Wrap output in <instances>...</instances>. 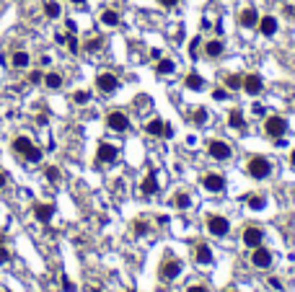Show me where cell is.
<instances>
[{
  "mask_svg": "<svg viewBox=\"0 0 295 292\" xmlns=\"http://www.w3.org/2000/svg\"><path fill=\"white\" fill-rule=\"evenodd\" d=\"M13 150L26 160V163H39L42 160V150L29 140V137H16L13 140Z\"/></svg>",
  "mask_w": 295,
  "mask_h": 292,
  "instance_id": "cell-1",
  "label": "cell"
},
{
  "mask_svg": "<svg viewBox=\"0 0 295 292\" xmlns=\"http://www.w3.org/2000/svg\"><path fill=\"white\" fill-rule=\"evenodd\" d=\"M264 132H267L272 140H279L285 132H287V119L285 116H267V122H264Z\"/></svg>",
  "mask_w": 295,
  "mask_h": 292,
  "instance_id": "cell-2",
  "label": "cell"
},
{
  "mask_svg": "<svg viewBox=\"0 0 295 292\" xmlns=\"http://www.w3.org/2000/svg\"><path fill=\"white\" fill-rule=\"evenodd\" d=\"M248 174H251L254 178H267L272 174V163L264 156H254L251 160H248Z\"/></svg>",
  "mask_w": 295,
  "mask_h": 292,
  "instance_id": "cell-3",
  "label": "cell"
},
{
  "mask_svg": "<svg viewBox=\"0 0 295 292\" xmlns=\"http://www.w3.org/2000/svg\"><path fill=\"white\" fill-rule=\"evenodd\" d=\"M207 230H210L215 238H223V236H228L230 222L223 218V214H210V218H207Z\"/></svg>",
  "mask_w": 295,
  "mask_h": 292,
  "instance_id": "cell-4",
  "label": "cell"
},
{
  "mask_svg": "<svg viewBox=\"0 0 295 292\" xmlns=\"http://www.w3.org/2000/svg\"><path fill=\"white\" fill-rule=\"evenodd\" d=\"M96 88L101 90V94H114V90L119 88V78H117L114 72H99Z\"/></svg>",
  "mask_w": 295,
  "mask_h": 292,
  "instance_id": "cell-5",
  "label": "cell"
},
{
  "mask_svg": "<svg viewBox=\"0 0 295 292\" xmlns=\"http://www.w3.org/2000/svg\"><path fill=\"white\" fill-rule=\"evenodd\" d=\"M106 127L114 130V132H127L130 119H127V114H122V112H112L106 116Z\"/></svg>",
  "mask_w": 295,
  "mask_h": 292,
  "instance_id": "cell-6",
  "label": "cell"
},
{
  "mask_svg": "<svg viewBox=\"0 0 295 292\" xmlns=\"http://www.w3.org/2000/svg\"><path fill=\"white\" fill-rule=\"evenodd\" d=\"M207 152H210L215 160H228V158H230V145L223 142V140H210Z\"/></svg>",
  "mask_w": 295,
  "mask_h": 292,
  "instance_id": "cell-7",
  "label": "cell"
},
{
  "mask_svg": "<svg viewBox=\"0 0 295 292\" xmlns=\"http://www.w3.org/2000/svg\"><path fill=\"white\" fill-rule=\"evenodd\" d=\"M248 96H259L261 90H264V80L259 78L256 72H251V75H243V86H241Z\"/></svg>",
  "mask_w": 295,
  "mask_h": 292,
  "instance_id": "cell-8",
  "label": "cell"
},
{
  "mask_svg": "<svg viewBox=\"0 0 295 292\" xmlns=\"http://www.w3.org/2000/svg\"><path fill=\"white\" fill-rule=\"evenodd\" d=\"M251 264H254L256 269H269V266H272V254L264 248V246H256L254 254H251Z\"/></svg>",
  "mask_w": 295,
  "mask_h": 292,
  "instance_id": "cell-9",
  "label": "cell"
},
{
  "mask_svg": "<svg viewBox=\"0 0 295 292\" xmlns=\"http://www.w3.org/2000/svg\"><path fill=\"white\" fill-rule=\"evenodd\" d=\"M202 186H205L207 192H212V194H220V192L225 189V176H220V174H207L205 178H202Z\"/></svg>",
  "mask_w": 295,
  "mask_h": 292,
  "instance_id": "cell-10",
  "label": "cell"
},
{
  "mask_svg": "<svg viewBox=\"0 0 295 292\" xmlns=\"http://www.w3.org/2000/svg\"><path fill=\"white\" fill-rule=\"evenodd\" d=\"M179 274H181V261L179 258H166L161 264V276L163 280H176Z\"/></svg>",
  "mask_w": 295,
  "mask_h": 292,
  "instance_id": "cell-11",
  "label": "cell"
},
{
  "mask_svg": "<svg viewBox=\"0 0 295 292\" xmlns=\"http://www.w3.org/2000/svg\"><path fill=\"white\" fill-rule=\"evenodd\" d=\"M145 132L153 137H171V127L163 124V119H150L145 124Z\"/></svg>",
  "mask_w": 295,
  "mask_h": 292,
  "instance_id": "cell-12",
  "label": "cell"
},
{
  "mask_svg": "<svg viewBox=\"0 0 295 292\" xmlns=\"http://www.w3.org/2000/svg\"><path fill=\"white\" fill-rule=\"evenodd\" d=\"M194 256H197V264H202V266L212 264V251H210V246L202 243V240H197V246H194Z\"/></svg>",
  "mask_w": 295,
  "mask_h": 292,
  "instance_id": "cell-13",
  "label": "cell"
},
{
  "mask_svg": "<svg viewBox=\"0 0 295 292\" xmlns=\"http://www.w3.org/2000/svg\"><path fill=\"white\" fill-rule=\"evenodd\" d=\"M96 160L99 163H114L117 160V148L109 145V142H101L99 145V152H96Z\"/></svg>",
  "mask_w": 295,
  "mask_h": 292,
  "instance_id": "cell-14",
  "label": "cell"
},
{
  "mask_svg": "<svg viewBox=\"0 0 295 292\" xmlns=\"http://www.w3.org/2000/svg\"><path fill=\"white\" fill-rule=\"evenodd\" d=\"M261 240H264V233L259 228H246L243 230V243L248 246V248H256V246H261Z\"/></svg>",
  "mask_w": 295,
  "mask_h": 292,
  "instance_id": "cell-15",
  "label": "cell"
},
{
  "mask_svg": "<svg viewBox=\"0 0 295 292\" xmlns=\"http://www.w3.org/2000/svg\"><path fill=\"white\" fill-rule=\"evenodd\" d=\"M238 24H241L243 28H254V26L259 24V13H256L254 8H243L241 16H238Z\"/></svg>",
  "mask_w": 295,
  "mask_h": 292,
  "instance_id": "cell-16",
  "label": "cell"
},
{
  "mask_svg": "<svg viewBox=\"0 0 295 292\" xmlns=\"http://www.w3.org/2000/svg\"><path fill=\"white\" fill-rule=\"evenodd\" d=\"M256 26H259V32H261L264 36H274V32H277V18H274V16H261Z\"/></svg>",
  "mask_w": 295,
  "mask_h": 292,
  "instance_id": "cell-17",
  "label": "cell"
},
{
  "mask_svg": "<svg viewBox=\"0 0 295 292\" xmlns=\"http://www.w3.org/2000/svg\"><path fill=\"white\" fill-rule=\"evenodd\" d=\"M140 192H143L145 196L158 194V178H155V174H148V176L143 178V184H140Z\"/></svg>",
  "mask_w": 295,
  "mask_h": 292,
  "instance_id": "cell-18",
  "label": "cell"
},
{
  "mask_svg": "<svg viewBox=\"0 0 295 292\" xmlns=\"http://www.w3.org/2000/svg\"><path fill=\"white\" fill-rule=\"evenodd\" d=\"M34 214H37V220L39 222H50L52 220V214H55V207L52 204H34Z\"/></svg>",
  "mask_w": 295,
  "mask_h": 292,
  "instance_id": "cell-19",
  "label": "cell"
},
{
  "mask_svg": "<svg viewBox=\"0 0 295 292\" xmlns=\"http://www.w3.org/2000/svg\"><path fill=\"white\" fill-rule=\"evenodd\" d=\"M223 52H225V44H223L220 39H210V42L205 44V54L212 57V60H215V57H220Z\"/></svg>",
  "mask_w": 295,
  "mask_h": 292,
  "instance_id": "cell-20",
  "label": "cell"
},
{
  "mask_svg": "<svg viewBox=\"0 0 295 292\" xmlns=\"http://www.w3.org/2000/svg\"><path fill=\"white\" fill-rule=\"evenodd\" d=\"M171 204H174L176 210H189V207H192V196L184 194V192H179V194L171 196Z\"/></svg>",
  "mask_w": 295,
  "mask_h": 292,
  "instance_id": "cell-21",
  "label": "cell"
},
{
  "mask_svg": "<svg viewBox=\"0 0 295 292\" xmlns=\"http://www.w3.org/2000/svg\"><path fill=\"white\" fill-rule=\"evenodd\" d=\"M228 124H230L233 130L243 132V130H246V119H243V114H241V112H230V114H228Z\"/></svg>",
  "mask_w": 295,
  "mask_h": 292,
  "instance_id": "cell-22",
  "label": "cell"
},
{
  "mask_svg": "<svg viewBox=\"0 0 295 292\" xmlns=\"http://www.w3.org/2000/svg\"><path fill=\"white\" fill-rule=\"evenodd\" d=\"M184 86L192 88V90H202V88H205V80H202V75L189 72V75H186V80H184Z\"/></svg>",
  "mask_w": 295,
  "mask_h": 292,
  "instance_id": "cell-23",
  "label": "cell"
},
{
  "mask_svg": "<svg viewBox=\"0 0 295 292\" xmlns=\"http://www.w3.org/2000/svg\"><path fill=\"white\" fill-rule=\"evenodd\" d=\"M44 16H47V18H60V16H62L60 3H55V0H47V3H44Z\"/></svg>",
  "mask_w": 295,
  "mask_h": 292,
  "instance_id": "cell-24",
  "label": "cell"
},
{
  "mask_svg": "<svg viewBox=\"0 0 295 292\" xmlns=\"http://www.w3.org/2000/svg\"><path fill=\"white\" fill-rule=\"evenodd\" d=\"M44 86L52 88V90L62 88V75H60V72H47V75H44Z\"/></svg>",
  "mask_w": 295,
  "mask_h": 292,
  "instance_id": "cell-25",
  "label": "cell"
},
{
  "mask_svg": "<svg viewBox=\"0 0 295 292\" xmlns=\"http://www.w3.org/2000/svg\"><path fill=\"white\" fill-rule=\"evenodd\" d=\"M101 24L104 26H119V13L117 10H104L101 13Z\"/></svg>",
  "mask_w": 295,
  "mask_h": 292,
  "instance_id": "cell-26",
  "label": "cell"
},
{
  "mask_svg": "<svg viewBox=\"0 0 295 292\" xmlns=\"http://www.w3.org/2000/svg\"><path fill=\"white\" fill-rule=\"evenodd\" d=\"M241 86H243V75H225V88L238 90Z\"/></svg>",
  "mask_w": 295,
  "mask_h": 292,
  "instance_id": "cell-27",
  "label": "cell"
},
{
  "mask_svg": "<svg viewBox=\"0 0 295 292\" xmlns=\"http://www.w3.org/2000/svg\"><path fill=\"white\" fill-rule=\"evenodd\" d=\"M155 70H158V75H168V72H174V70H176V65L171 62V60H161Z\"/></svg>",
  "mask_w": 295,
  "mask_h": 292,
  "instance_id": "cell-28",
  "label": "cell"
},
{
  "mask_svg": "<svg viewBox=\"0 0 295 292\" xmlns=\"http://www.w3.org/2000/svg\"><path fill=\"white\" fill-rule=\"evenodd\" d=\"M101 44H104L101 36H91V39L86 42V52H99V50H101Z\"/></svg>",
  "mask_w": 295,
  "mask_h": 292,
  "instance_id": "cell-29",
  "label": "cell"
},
{
  "mask_svg": "<svg viewBox=\"0 0 295 292\" xmlns=\"http://www.w3.org/2000/svg\"><path fill=\"white\" fill-rule=\"evenodd\" d=\"M29 65V54L21 50V52H16L13 54V68H26Z\"/></svg>",
  "mask_w": 295,
  "mask_h": 292,
  "instance_id": "cell-30",
  "label": "cell"
},
{
  "mask_svg": "<svg viewBox=\"0 0 295 292\" xmlns=\"http://www.w3.org/2000/svg\"><path fill=\"white\" fill-rule=\"evenodd\" d=\"M264 204H267V199H264L261 194L259 196H248V207L251 210H264Z\"/></svg>",
  "mask_w": 295,
  "mask_h": 292,
  "instance_id": "cell-31",
  "label": "cell"
},
{
  "mask_svg": "<svg viewBox=\"0 0 295 292\" xmlns=\"http://www.w3.org/2000/svg\"><path fill=\"white\" fill-rule=\"evenodd\" d=\"M88 98H91L88 90H75V94H73V101L75 104H88Z\"/></svg>",
  "mask_w": 295,
  "mask_h": 292,
  "instance_id": "cell-32",
  "label": "cell"
},
{
  "mask_svg": "<svg viewBox=\"0 0 295 292\" xmlns=\"http://www.w3.org/2000/svg\"><path fill=\"white\" fill-rule=\"evenodd\" d=\"M44 176H47V181H52V184H57V181H60V171H57L55 166H50V168H47V171H44Z\"/></svg>",
  "mask_w": 295,
  "mask_h": 292,
  "instance_id": "cell-33",
  "label": "cell"
},
{
  "mask_svg": "<svg viewBox=\"0 0 295 292\" xmlns=\"http://www.w3.org/2000/svg\"><path fill=\"white\" fill-rule=\"evenodd\" d=\"M148 230H150V228H148L145 220H137V222H135V236H145Z\"/></svg>",
  "mask_w": 295,
  "mask_h": 292,
  "instance_id": "cell-34",
  "label": "cell"
},
{
  "mask_svg": "<svg viewBox=\"0 0 295 292\" xmlns=\"http://www.w3.org/2000/svg\"><path fill=\"white\" fill-rule=\"evenodd\" d=\"M192 119L197 122V124H205V122H207V112H205V109H197V112L192 114Z\"/></svg>",
  "mask_w": 295,
  "mask_h": 292,
  "instance_id": "cell-35",
  "label": "cell"
},
{
  "mask_svg": "<svg viewBox=\"0 0 295 292\" xmlns=\"http://www.w3.org/2000/svg\"><path fill=\"white\" fill-rule=\"evenodd\" d=\"M65 44H68L70 52H78V50H81V47H78V39H75V36H65Z\"/></svg>",
  "mask_w": 295,
  "mask_h": 292,
  "instance_id": "cell-36",
  "label": "cell"
},
{
  "mask_svg": "<svg viewBox=\"0 0 295 292\" xmlns=\"http://www.w3.org/2000/svg\"><path fill=\"white\" fill-rule=\"evenodd\" d=\"M11 261V254H8V248L6 246H0V264H8Z\"/></svg>",
  "mask_w": 295,
  "mask_h": 292,
  "instance_id": "cell-37",
  "label": "cell"
},
{
  "mask_svg": "<svg viewBox=\"0 0 295 292\" xmlns=\"http://www.w3.org/2000/svg\"><path fill=\"white\" fill-rule=\"evenodd\" d=\"M199 42H202V39H199V36H194V39H192V44H189V54H192V57H194V54H197V50H199Z\"/></svg>",
  "mask_w": 295,
  "mask_h": 292,
  "instance_id": "cell-38",
  "label": "cell"
},
{
  "mask_svg": "<svg viewBox=\"0 0 295 292\" xmlns=\"http://www.w3.org/2000/svg\"><path fill=\"white\" fill-rule=\"evenodd\" d=\"M62 290H65V292H75V284L68 280V276H62Z\"/></svg>",
  "mask_w": 295,
  "mask_h": 292,
  "instance_id": "cell-39",
  "label": "cell"
},
{
  "mask_svg": "<svg viewBox=\"0 0 295 292\" xmlns=\"http://www.w3.org/2000/svg\"><path fill=\"white\" fill-rule=\"evenodd\" d=\"M42 80H44L42 72H29V83H42Z\"/></svg>",
  "mask_w": 295,
  "mask_h": 292,
  "instance_id": "cell-40",
  "label": "cell"
},
{
  "mask_svg": "<svg viewBox=\"0 0 295 292\" xmlns=\"http://www.w3.org/2000/svg\"><path fill=\"white\" fill-rule=\"evenodd\" d=\"M212 96H215L217 101H223V98L228 96V90H225V88H217V90H215V94H212Z\"/></svg>",
  "mask_w": 295,
  "mask_h": 292,
  "instance_id": "cell-41",
  "label": "cell"
},
{
  "mask_svg": "<svg viewBox=\"0 0 295 292\" xmlns=\"http://www.w3.org/2000/svg\"><path fill=\"white\" fill-rule=\"evenodd\" d=\"M8 186V176H6V171H0V192H3Z\"/></svg>",
  "mask_w": 295,
  "mask_h": 292,
  "instance_id": "cell-42",
  "label": "cell"
},
{
  "mask_svg": "<svg viewBox=\"0 0 295 292\" xmlns=\"http://www.w3.org/2000/svg\"><path fill=\"white\" fill-rule=\"evenodd\" d=\"M158 3H161L163 8H174V6L179 3V0H158Z\"/></svg>",
  "mask_w": 295,
  "mask_h": 292,
  "instance_id": "cell-43",
  "label": "cell"
},
{
  "mask_svg": "<svg viewBox=\"0 0 295 292\" xmlns=\"http://www.w3.org/2000/svg\"><path fill=\"white\" fill-rule=\"evenodd\" d=\"M186 292H207V287H202V284H192Z\"/></svg>",
  "mask_w": 295,
  "mask_h": 292,
  "instance_id": "cell-44",
  "label": "cell"
},
{
  "mask_svg": "<svg viewBox=\"0 0 295 292\" xmlns=\"http://www.w3.org/2000/svg\"><path fill=\"white\" fill-rule=\"evenodd\" d=\"M269 284H272L274 290H279V287H282V284H279V280H274V276H272V280H269Z\"/></svg>",
  "mask_w": 295,
  "mask_h": 292,
  "instance_id": "cell-45",
  "label": "cell"
},
{
  "mask_svg": "<svg viewBox=\"0 0 295 292\" xmlns=\"http://www.w3.org/2000/svg\"><path fill=\"white\" fill-rule=\"evenodd\" d=\"M70 3H73V6H83V3H86V0H70Z\"/></svg>",
  "mask_w": 295,
  "mask_h": 292,
  "instance_id": "cell-46",
  "label": "cell"
},
{
  "mask_svg": "<svg viewBox=\"0 0 295 292\" xmlns=\"http://www.w3.org/2000/svg\"><path fill=\"white\" fill-rule=\"evenodd\" d=\"M290 163H292V166H295V150H292V152H290Z\"/></svg>",
  "mask_w": 295,
  "mask_h": 292,
  "instance_id": "cell-47",
  "label": "cell"
},
{
  "mask_svg": "<svg viewBox=\"0 0 295 292\" xmlns=\"http://www.w3.org/2000/svg\"><path fill=\"white\" fill-rule=\"evenodd\" d=\"M0 246H6V236L3 233H0Z\"/></svg>",
  "mask_w": 295,
  "mask_h": 292,
  "instance_id": "cell-48",
  "label": "cell"
},
{
  "mask_svg": "<svg viewBox=\"0 0 295 292\" xmlns=\"http://www.w3.org/2000/svg\"><path fill=\"white\" fill-rule=\"evenodd\" d=\"M0 292H3V290H0Z\"/></svg>",
  "mask_w": 295,
  "mask_h": 292,
  "instance_id": "cell-49",
  "label": "cell"
}]
</instances>
